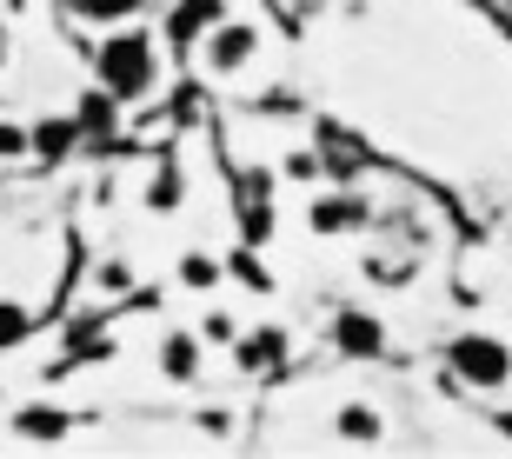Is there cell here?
Listing matches in <instances>:
<instances>
[{
	"label": "cell",
	"instance_id": "52a82bcc",
	"mask_svg": "<svg viewBox=\"0 0 512 459\" xmlns=\"http://www.w3.org/2000/svg\"><path fill=\"white\" fill-rule=\"evenodd\" d=\"M160 373H167V380H193V373H200V340H193V333H167V340H160Z\"/></svg>",
	"mask_w": 512,
	"mask_h": 459
},
{
	"label": "cell",
	"instance_id": "7c38bea8",
	"mask_svg": "<svg viewBox=\"0 0 512 459\" xmlns=\"http://www.w3.org/2000/svg\"><path fill=\"white\" fill-rule=\"evenodd\" d=\"M20 433H27V440H67V433H74V420H67V413H20Z\"/></svg>",
	"mask_w": 512,
	"mask_h": 459
},
{
	"label": "cell",
	"instance_id": "5b68a950",
	"mask_svg": "<svg viewBox=\"0 0 512 459\" xmlns=\"http://www.w3.org/2000/svg\"><path fill=\"white\" fill-rule=\"evenodd\" d=\"M280 353H286V333H280V326H260V333H247V340H233L240 373H266V366H280Z\"/></svg>",
	"mask_w": 512,
	"mask_h": 459
},
{
	"label": "cell",
	"instance_id": "7402d4cb",
	"mask_svg": "<svg viewBox=\"0 0 512 459\" xmlns=\"http://www.w3.org/2000/svg\"><path fill=\"white\" fill-rule=\"evenodd\" d=\"M506 433H512V413H506Z\"/></svg>",
	"mask_w": 512,
	"mask_h": 459
},
{
	"label": "cell",
	"instance_id": "5bb4252c",
	"mask_svg": "<svg viewBox=\"0 0 512 459\" xmlns=\"http://www.w3.org/2000/svg\"><path fill=\"white\" fill-rule=\"evenodd\" d=\"M80 20H133L140 14V0H74Z\"/></svg>",
	"mask_w": 512,
	"mask_h": 459
},
{
	"label": "cell",
	"instance_id": "9c48e42d",
	"mask_svg": "<svg viewBox=\"0 0 512 459\" xmlns=\"http://www.w3.org/2000/svg\"><path fill=\"white\" fill-rule=\"evenodd\" d=\"M360 220H366V207L360 200H340V193L313 207V233H346V227H360Z\"/></svg>",
	"mask_w": 512,
	"mask_h": 459
},
{
	"label": "cell",
	"instance_id": "277c9868",
	"mask_svg": "<svg viewBox=\"0 0 512 459\" xmlns=\"http://www.w3.org/2000/svg\"><path fill=\"white\" fill-rule=\"evenodd\" d=\"M333 340H340L346 360H380L386 353V326L373 320V313H340V320H333Z\"/></svg>",
	"mask_w": 512,
	"mask_h": 459
},
{
	"label": "cell",
	"instance_id": "9a60e30c",
	"mask_svg": "<svg viewBox=\"0 0 512 459\" xmlns=\"http://www.w3.org/2000/svg\"><path fill=\"white\" fill-rule=\"evenodd\" d=\"M213 280H220V267H213L207 253H187V260H180V287L200 293V287H213Z\"/></svg>",
	"mask_w": 512,
	"mask_h": 459
},
{
	"label": "cell",
	"instance_id": "ac0fdd59",
	"mask_svg": "<svg viewBox=\"0 0 512 459\" xmlns=\"http://www.w3.org/2000/svg\"><path fill=\"white\" fill-rule=\"evenodd\" d=\"M233 273H240V280H247L253 293H273V280H266V273L253 267V260H240V253H233Z\"/></svg>",
	"mask_w": 512,
	"mask_h": 459
},
{
	"label": "cell",
	"instance_id": "7a4b0ae2",
	"mask_svg": "<svg viewBox=\"0 0 512 459\" xmlns=\"http://www.w3.org/2000/svg\"><path fill=\"white\" fill-rule=\"evenodd\" d=\"M453 380L479 386V393L506 386L512 380V346L493 340V333H459V340H453Z\"/></svg>",
	"mask_w": 512,
	"mask_h": 459
},
{
	"label": "cell",
	"instance_id": "6da1fadb",
	"mask_svg": "<svg viewBox=\"0 0 512 459\" xmlns=\"http://www.w3.org/2000/svg\"><path fill=\"white\" fill-rule=\"evenodd\" d=\"M94 74L107 94L120 100H140L153 87V34L147 27H120V34L100 40V54H94Z\"/></svg>",
	"mask_w": 512,
	"mask_h": 459
},
{
	"label": "cell",
	"instance_id": "30bf717a",
	"mask_svg": "<svg viewBox=\"0 0 512 459\" xmlns=\"http://www.w3.org/2000/svg\"><path fill=\"white\" fill-rule=\"evenodd\" d=\"M74 140H80V120H40V127H34V153H40V160H60Z\"/></svg>",
	"mask_w": 512,
	"mask_h": 459
},
{
	"label": "cell",
	"instance_id": "44dd1931",
	"mask_svg": "<svg viewBox=\"0 0 512 459\" xmlns=\"http://www.w3.org/2000/svg\"><path fill=\"white\" fill-rule=\"evenodd\" d=\"M200 333H207V340H227V346H233V320H227V313H213V320L200 326Z\"/></svg>",
	"mask_w": 512,
	"mask_h": 459
},
{
	"label": "cell",
	"instance_id": "ba28073f",
	"mask_svg": "<svg viewBox=\"0 0 512 459\" xmlns=\"http://www.w3.org/2000/svg\"><path fill=\"white\" fill-rule=\"evenodd\" d=\"M333 433H340V440H353V446H380L386 440V426H380V413H373V406H340Z\"/></svg>",
	"mask_w": 512,
	"mask_h": 459
},
{
	"label": "cell",
	"instance_id": "8992f818",
	"mask_svg": "<svg viewBox=\"0 0 512 459\" xmlns=\"http://www.w3.org/2000/svg\"><path fill=\"white\" fill-rule=\"evenodd\" d=\"M220 27V0H180L167 20V34L173 40H193V34H213Z\"/></svg>",
	"mask_w": 512,
	"mask_h": 459
},
{
	"label": "cell",
	"instance_id": "8fae6325",
	"mask_svg": "<svg viewBox=\"0 0 512 459\" xmlns=\"http://www.w3.org/2000/svg\"><path fill=\"white\" fill-rule=\"evenodd\" d=\"M114 107H120V94H107V87H100V94H87L80 100V134H114Z\"/></svg>",
	"mask_w": 512,
	"mask_h": 459
},
{
	"label": "cell",
	"instance_id": "e0dca14e",
	"mask_svg": "<svg viewBox=\"0 0 512 459\" xmlns=\"http://www.w3.org/2000/svg\"><path fill=\"white\" fill-rule=\"evenodd\" d=\"M34 147V127H7L0 120V160H14V153H27Z\"/></svg>",
	"mask_w": 512,
	"mask_h": 459
},
{
	"label": "cell",
	"instance_id": "2e32d148",
	"mask_svg": "<svg viewBox=\"0 0 512 459\" xmlns=\"http://www.w3.org/2000/svg\"><path fill=\"white\" fill-rule=\"evenodd\" d=\"M20 340H27V306L0 300V346H20Z\"/></svg>",
	"mask_w": 512,
	"mask_h": 459
},
{
	"label": "cell",
	"instance_id": "3957f363",
	"mask_svg": "<svg viewBox=\"0 0 512 459\" xmlns=\"http://www.w3.org/2000/svg\"><path fill=\"white\" fill-rule=\"evenodd\" d=\"M253 54H260V27L253 20H220L207 34V74L213 80H233L240 67H253Z\"/></svg>",
	"mask_w": 512,
	"mask_h": 459
},
{
	"label": "cell",
	"instance_id": "d6986e66",
	"mask_svg": "<svg viewBox=\"0 0 512 459\" xmlns=\"http://www.w3.org/2000/svg\"><path fill=\"white\" fill-rule=\"evenodd\" d=\"M266 227H273V213H266V207H253V213H247V247H260V240H273Z\"/></svg>",
	"mask_w": 512,
	"mask_h": 459
},
{
	"label": "cell",
	"instance_id": "ffe728a7",
	"mask_svg": "<svg viewBox=\"0 0 512 459\" xmlns=\"http://www.w3.org/2000/svg\"><path fill=\"white\" fill-rule=\"evenodd\" d=\"M313 173H320L313 153H286V180H313Z\"/></svg>",
	"mask_w": 512,
	"mask_h": 459
},
{
	"label": "cell",
	"instance_id": "4fadbf2b",
	"mask_svg": "<svg viewBox=\"0 0 512 459\" xmlns=\"http://www.w3.org/2000/svg\"><path fill=\"white\" fill-rule=\"evenodd\" d=\"M180 200H187L180 173H173V167H160V173H153V187H147V207H153V213H173Z\"/></svg>",
	"mask_w": 512,
	"mask_h": 459
}]
</instances>
